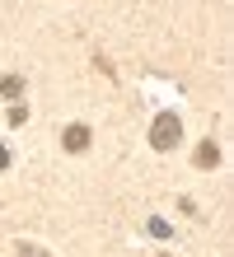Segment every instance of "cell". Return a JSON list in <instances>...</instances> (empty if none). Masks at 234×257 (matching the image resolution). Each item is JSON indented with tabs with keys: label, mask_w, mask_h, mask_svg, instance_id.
I'll list each match as a JSON object with an SVG mask.
<instances>
[{
	"label": "cell",
	"mask_w": 234,
	"mask_h": 257,
	"mask_svg": "<svg viewBox=\"0 0 234 257\" xmlns=\"http://www.w3.org/2000/svg\"><path fill=\"white\" fill-rule=\"evenodd\" d=\"M14 252H19V257H52V252H42L38 243H19V248H14Z\"/></svg>",
	"instance_id": "obj_6"
},
{
	"label": "cell",
	"mask_w": 234,
	"mask_h": 257,
	"mask_svg": "<svg viewBox=\"0 0 234 257\" xmlns=\"http://www.w3.org/2000/svg\"><path fill=\"white\" fill-rule=\"evenodd\" d=\"M28 122V108H24V103H14V108H10V126H24Z\"/></svg>",
	"instance_id": "obj_5"
},
{
	"label": "cell",
	"mask_w": 234,
	"mask_h": 257,
	"mask_svg": "<svg viewBox=\"0 0 234 257\" xmlns=\"http://www.w3.org/2000/svg\"><path fill=\"white\" fill-rule=\"evenodd\" d=\"M61 145H66L70 155L89 150V126H80V122H75V126H66V131H61Z\"/></svg>",
	"instance_id": "obj_2"
},
{
	"label": "cell",
	"mask_w": 234,
	"mask_h": 257,
	"mask_svg": "<svg viewBox=\"0 0 234 257\" xmlns=\"http://www.w3.org/2000/svg\"><path fill=\"white\" fill-rule=\"evenodd\" d=\"M178 136H183V126H178L174 112H160V117L150 122V145H154V150H174Z\"/></svg>",
	"instance_id": "obj_1"
},
{
	"label": "cell",
	"mask_w": 234,
	"mask_h": 257,
	"mask_svg": "<svg viewBox=\"0 0 234 257\" xmlns=\"http://www.w3.org/2000/svg\"><path fill=\"white\" fill-rule=\"evenodd\" d=\"M0 94L19 103V94H24V80H19V75H5V80H0Z\"/></svg>",
	"instance_id": "obj_4"
},
{
	"label": "cell",
	"mask_w": 234,
	"mask_h": 257,
	"mask_svg": "<svg viewBox=\"0 0 234 257\" xmlns=\"http://www.w3.org/2000/svg\"><path fill=\"white\" fill-rule=\"evenodd\" d=\"M215 164H220V145H215V141H201L197 145V169H215Z\"/></svg>",
	"instance_id": "obj_3"
},
{
	"label": "cell",
	"mask_w": 234,
	"mask_h": 257,
	"mask_svg": "<svg viewBox=\"0 0 234 257\" xmlns=\"http://www.w3.org/2000/svg\"><path fill=\"white\" fill-rule=\"evenodd\" d=\"M0 169H10V150L5 145H0Z\"/></svg>",
	"instance_id": "obj_7"
}]
</instances>
